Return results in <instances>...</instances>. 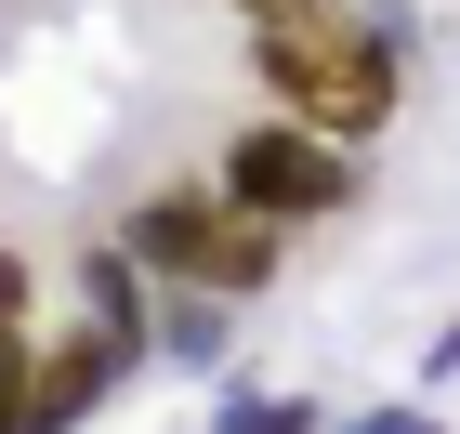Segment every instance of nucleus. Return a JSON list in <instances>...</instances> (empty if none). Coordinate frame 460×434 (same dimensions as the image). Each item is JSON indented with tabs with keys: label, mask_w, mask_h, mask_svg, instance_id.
<instances>
[{
	"label": "nucleus",
	"mask_w": 460,
	"mask_h": 434,
	"mask_svg": "<svg viewBox=\"0 0 460 434\" xmlns=\"http://www.w3.org/2000/svg\"><path fill=\"white\" fill-rule=\"evenodd\" d=\"M132 263H158L172 289H224V303H250V289L289 263V224H263V211H237V198H198V184H158L132 211Z\"/></svg>",
	"instance_id": "f03ea898"
},
{
	"label": "nucleus",
	"mask_w": 460,
	"mask_h": 434,
	"mask_svg": "<svg viewBox=\"0 0 460 434\" xmlns=\"http://www.w3.org/2000/svg\"><path fill=\"white\" fill-rule=\"evenodd\" d=\"M237 434H316V421H303V408H250Z\"/></svg>",
	"instance_id": "0eeeda50"
},
{
	"label": "nucleus",
	"mask_w": 460,
	"mask_h": 434,
	"mask_svg": "<svg viewBox=\"0 0 460 434\" xmlns=\"http://www.w3.org/2000/svg\"><path fill=\"white\" fill-rule=\"evenodd\" d=\"M0 329H27V263L0 251Z\"/></svg>",
	"instance_id": "423d86ee"
},
{
	"label": "nucleus",
	"mask_w": 460,
	"mask_h": 434,
	"mask_svg": "<svg viewBox=\"0 0 460 434\" xmlns=\"http://www.w3.org/2000/svg\"><path fill=\"white\" fill-rule=\"evenodd\" d=\"M119 329H66V342H40V434H66L79 408H106V382H119Z\"/></svg>",
	"instance_id": "20e7f679"
},
{
	"label": "nucleus",
	"mask_w": 460,
	"mask_h": 434,
	"mask_svg": "<svg viewBox=\"0 0 460 434\" xmlns=\"http://www.w3.org/2000/svg\"><path fill=\"white\" fill-rule=\"evenodd\" d=\"M79 289H93V329L145 342V303H132V251H93V263H79Z\"/></svg>",
	"instance_id": "39448f33"
},
{
	"label": "nucleus",
	"mask_w": 460,
	"mask_h": 434,
	"mask_svg": "<svg viewBox=\"0 0 460 434\" xmlns=\"http://www.w3.org/2000/svg\"><path fill=\"white\" fill-rule=\"evenodd\" d=\"M250 13H329V0H250Z\"/></svg>",
	"instance_id": "6e6552de"
},
{
	"label": "nucleus",
	"mask_w": 460,
	"mask_h": 434,
	"mask_svg": "<svg viewBox=\"0 0 460 434\" xmlns=\"http://www.w3.org/2000/svg\"><path fill=\"white\" fill-rule=\"evenodd\" d=\"M250 79H263V106L368 145L394 119V93H408V40H394V27H355L342 0H329V13H263V27H250Z\"/></svg>",
	"instance_id": "f257e3e1"
},
{
	"label": "nucleus",
	"mask_w": 460,
	"mask_h": 434,
	"mask_svg": "<svg viewBox=\"0 0 460 434\" xmlns=\"http://www.w3.org/2000/svg\"><path fill=\"white\" fill-rule=\"evenodd\" d=\"M224 198H237V211H263V224H329V211L355 198V158H342V132L263 106L237 145H224Z\"/></svg>",
	"instance_id": "7ed1b4c3"
}]
</instances>
